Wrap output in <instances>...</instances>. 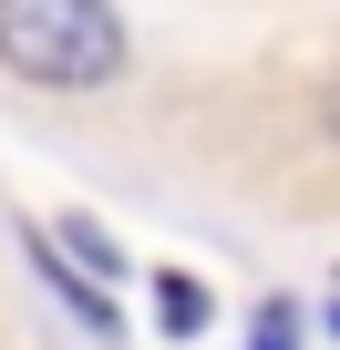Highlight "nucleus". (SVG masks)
I'll list each match as a JSON object with an SVG mask.
<instances>
[{
    "label": "nucleus",
    "instance_id": "f257e3e1",
    "mask_svg": "<svg viewBox=\"0 0 340 350\" xmlns=\"http://www.w3.org/2000/svg\"><path fill=\"white\" fill-rule=\"evenodd\" d=\"M0 72L31 93H103L134 72V31L114 0H0Z\"/></svg>",
    "mask_w": 340,
    "mask_h": 350
},
{
    "label": "nucleus",
    "instance_id": "f03ea898",
    "mask_svg": "<svg viewBox=\"0 0 340 350\" xmlns=\"http://www.w3.org/2000/svg\"><path fill=\"white\" fill-rule=\"evenodd\" d=\"M21 258H31V278H42V288H52V299H62V309H73L83 329H103V340L124 329V309H114V288H93V278H83V268L62 258V237H52V227H31V217H21Z\"/></svg>",
    "mask_w": 340,
    "mask_h": 350
},
{
    "label": "nucleus",
    "instance_id": "7ed1b4c3",
    "mask_svg": "<svg viewBox=\"0 0 340 350\" xmlns=\"http://www.w3.org/2000/svg\"><path fill=\"white\" fill-rule=\"evenodd\" d=\"M207 319H217V288H207V278L155 268V329H165V340L186 350V340H207Z\"/></svg>",
    "mask_w": 340,
    "mask_h": 350
},
{
    "label": "nucleus",
    "instance_id": "20e7f679",
    "mask_svg": "<svg viewBox=\"0 0 340 350\" xmlns=\"http://www.w3.org/2000/svg\"><path fill=\"white\" fill-rule=\"evenodd\" d=\"M52 237H62V258H73V268L93 278V288H103V278H124V247L103 237V217H62Z\"/></svg>",
    "mask_w": 340,
    "mask_h": 350
},
{
    "label": "nucleus",
    "instance_id": "39448f33",
    "mask_svg": "<svg viewBox=\"0 0 340 350\" xmlns=\"http://www.w3.org/2000/svg\"><path fill=\"white\" fill-rule=\"evenodd\" d=\"M299 329H309L299 299H258V309H248V350H299Z\"/></svg>",
    "mask_w": 340,
    "mask_h": 350
},
{
    "label": "nucleus",
    "instance_id": "423d86ee",
    "mask_svg": "<svg viewBox=\"0 0 340 350\" xmlns=\"http://www.w3.org/2000/svg\"><path fill=\"white\" fill-rule=\"evenodd\" d=\"M319 134H330V144H340V83H330V93H319Z\"/></svg>",
    "mask_w": 340,
    "mask_h": 350
},
{
    "label": "nucleus",
    "instance_id": "0eeeda50",
    "mask_svg": "<svg viewBox=\"0 0 340 350\" xmlns=\"http://www.w3.org/2000/svg\"><path fill=\"white\" fill-rule=\"evenodd\" d=\"M319 329H330V340H340V299H330V319H319Z\"/></svg>",
    "mask_w": 340,
    "mask_h": 350
}]
</instances>
